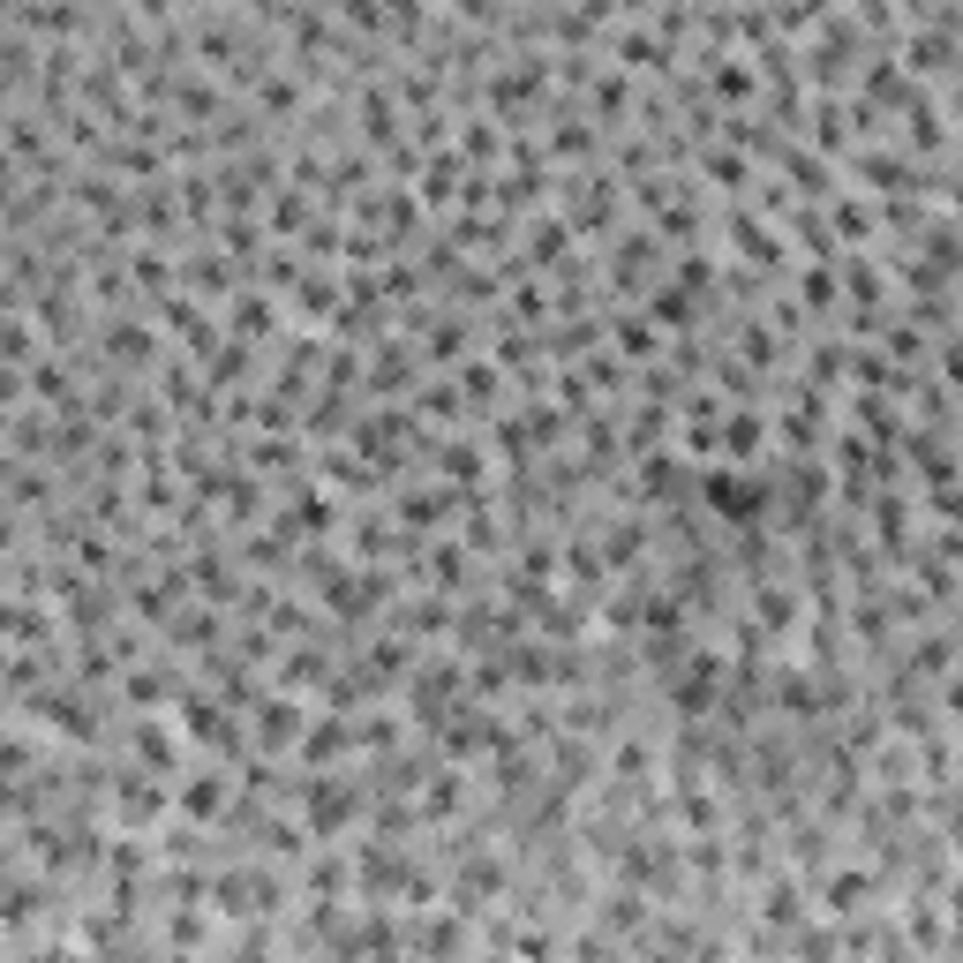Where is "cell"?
I'll return each instance as SVG.
<instances>
[{
  "mask_svg": "<svg viewBox=\"0 0 963 963\" xmlns=\"http://www.w3.org/2000/svg\"><path fill=\"white\" fill-rule=\"evenodd\" d=\"M941 376H949V384L963 392V340H949V354H941Z\"/></svg>",
  "mask_w": 963,
  "mask_h": 963,
  "instance_id": "cell-14",
  "label": "cell"
},
{
  "mask_svg": "<svg viewBox=\"0 0 963 963\" xmlns=\"http://www.w3.org/2000/svg\"><path fill=\"white\" fill-rule=\"evenodd\" d=\"M851 174H858L866 188H918V166H911V158H888V151H858Z\"/></svg>",
  "mask_w": 963,
  "mask_h": 963,
  "instance_id": "cell-5",
  "label": "cell"
},
{
  "mask_svg": "<svg viewBox=\"0 0 963 963\" xmlns=\"http://www.w3.org/2000/svg\"><path fill=\"white\" fill-rule=\"evenodd\" d=\"M828 226H836V234H851V242H866V234H873V212H866V204H836V218H828Z\"/></svg>",
  "mask_w": 963,
  "mask_h": 963,
  "instance_id": "cell-12",
  "label": "cell"
},
{
  "mask_svg": "<svg viewBox=\"0 0 963 963\" xmlns=\"http://www.w3.org/2000/svg\"><path fill=\"white\" fill-rule=\"evenodd\" d=\"M204 376H212V392H226V384H249L256 376V340H226L204 354Z\"/></svg>",
  "mask_w": 963,
  "mask_h": 963,
  "instance_id": "cell-2",
  "label": "cell"
},
{
  "mask_svg": "<svg viewBox=\"0 0 963 963\" xmlns=\"http://www.w3.org/2000/svg\"><path fill=\"white\" fill-rule=\"evenodd\" d=\"M715 98L746 106V98H753V68H746V61H715Z\"/></svg>",
  "mask_w": 963,
  "mask_h": 963,
  "instance_id": "cell-9",
  "label": "cell"
},
{
  "mask_svg": "<svg viewBox=\"0 0 963 963\" xmlns=\"http://www.w3.org/2000/svg\"><path fill=\"white\" fill-rule=\"evenodd\" d=\"M106 354H128V370H144L158 346H151V332H144V324H106Z\"/></svg>",
  "mask_w": 963,
  "mask_h": 963,
  "instance_id": "cell-7",
  "label": "cell"
},
{
  "mask_svg": "<svg viewBox=\"0 0 963 963\" xmlns=\"http://www.w3.org/2000/svg\"><path fill=\"white\" fill-rule=\"evenodd\" d=\"M128 746H136V760H151V768H174V776H181V746L158 730V715H144V723L128 730Z\"/></svg>",
  "mask_w": 963,
  "mask_h": 963,
  "instance_id": "cell-6",
  "label": "cell"
},
{
  "mask_svg": "<svg viewBox=\"0 0 963 963\" xmlns=\"http://www.w3.org/2000/svg\"><path fill=\"white\" fill-rule=\"evenodd\" d=\"M708 174H715L723 188H746V158H738V151H715V158H708Z\"/></svg>",
  "mask_w": 963,
  "mask_h": 963,
  "instance_id": "cell-13",
  "label": "cell"
},
{
  "mask_svg": "<svg viewBox=\"0 0 963 963\" xmlns=\"http://www.w3.org/2000/svg\"><path fill=\"white\" fill-rule=\"evenodd\" d=\"M723 226H730V242H738V256H746V264H783V249H776V234L760 226V212H730Z\"/></svg>",
  "mask_w": 963,
  "mask_h": 963,
  "instance_id": "cell-4",
  "label": "cell"
},
{
  "mask_svg": "<svg viewBox=\"0 0 963 963\" xmlns=\"http://www.w3.org/2000/svg\"><path fill=\"white\" fill-rule=\"evenodd\" d=\"M414 406H430L436 422H460V392L452 384H414Z\"/></svg>",
  "mask_w": 963,
  "mask_h": 963,
  "instance_id": "cell-11",
  "label": "cell"
},
{
  "mask_svg": "<svg viewBox=\"0 0 963 963\" xmlns=\"http://www.w3.org/2000/svg\"><path fill=\"white\" fill-rule=\"evenodd\" d=\"M226 332H234V340H272V332H279L272 294H249V286H242V294H234V309H226Z\"/></svg>",
  "mask_w": 963,
  "mask_h": 963,
  "instance_id": "cell-1",
  "label": "cell"
},
{
  "mask_svg": "<svg viewBox=\"0 0 963 963\" xmlns=\"http://www.w3.org/2000/svg\"><path fill=\"white\" fill-rule=\"evenodd\" d=\"M181 813H188V820H218V813H234V806H226V768H196V776L181 783Z\"/></svg>",
  "mask_w": 963,
  "mask_h": 963,
  "instance_id": "cell-3",
  "label": "cell"
},
{
  "mask_svg": "<svg viewBox=\"0 0 963 963\" xmlns=\"http://www.w3.org/2000/svg\"><path fill=\"white\" fill-rule=\"evenodd\" d=\"M460 392H466V400H482V406H490V400H498V392H504V376L490 370L482 354H474V362H460Z\"/></svg>",
  "mask_w": 963,
  "mask_h": 963,
  "instance_id": "cell-8",
  "label": "cell"
},
{
  "mask_svg": "<svg viewBox=\"0 0 963 963\" xmlns=\"http://www.w3.org/2000/svg\"><path fill=\"white\" fill-rule=\"evenodd\" d=\"M610 332H618L625 354H655V332H662V324H655V316H648V324H640V316H618Z\"/></svg>",
  "mask_w": 963,
  "mask_h": 963,
  "instance_id": "cell-10",
  "label": "cell"
}]
</instances>
